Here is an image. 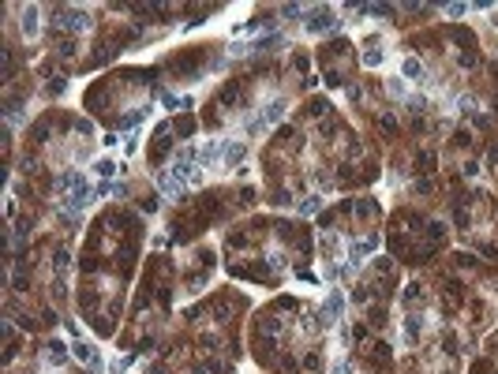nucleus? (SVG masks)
I'll return each mask as SVG.
<instances>
[{
	"mask_svg": "<svg viewBox=\"0 0 498 374\" xmlns=\"http://www.w3.org/2000/svg\"><path fill=\"white\" fill-rule=\"evenodd\" d=\"M86 198H90V187H86V180H79V184H75V187L68 191V198H64V206H68L71 214H75V210H83V206H86Z\"/></svg>",
	"mask_w": 498,
	"mask_h": 374,
	"instance_id": "nucleus-1",
	"label": "nucleus"
},
{
	"mask_svg": "<svg viewBox=\"0 0 498 374\" xmlns=\"http://www.w3.org/2000/svg\"><path fill=\"white\" fill-rule=\"evenodd\" d=\"M56 23L68 26V30H86L90 19H86V12H60V15H56Z\"/></svg>",
	"mask_w": 498,
	"mask_h": 374,
	"instance_id": "nucleus-2",
	"label": "nucleus"
},
{
	"mask_svg": "<svg viewBox=\"0 0 498 374\" xmlns=\"http://www.w3.org/2000/svg\"><path fill=\"white\" fill-rule=\"evenodd\" d=\"M158 187L165 191V195H172V198L184 195V180H180V176H165V172H158Z\"/></svg>",
	"mask_w": 498,
	"mask_h": 374,
	"instance_id": "nucleus-3",
	"label": "nucleus"
},
{
	"mask_svg": "<svg viewBox=\"0 0 498 374\" xmlns=\"http://www.w3.org/2000/svg\"><path fill=\"white\" fill-rule=\"evenodd\" d=\"M330 26H337V19H333V15L326 12V8L319 12V19H308V30H311V34H319V30H330Z\"/></svg>",
	"mask_w": 498,
	"mask_h": 374,
	"instance_id": "nucleus-4",
	"label": "nucleus"
},
{
	"mask_svg": "<svg viewBox=\"0 0 498 374\" xmlns=\"http://www.w3.org/2000/svg\"><path fill=\"white\" fill-rule=\"evenodd\" d=\"M337 318H341V296L333 292L326 300V307H322V322H337Z\"/></svg>",
	"mask_w": 498,
	"mask_h": 374,
	"instance_id": "nucleus-5",
	"label": "nucleus"
},
{
	"mask_svg": "<svg viewBox=\"0 0 498 374\" xmlns=\"http://www.w3.org/2000/svg\"><path fill=\"white\" fill-rule=\"evenodd\" d=\"M23 34H26V37L37 34V8H30V4L23 8Z\"/></svg>",
	"mask_w": 498,
	"mask_h": 374,
	"instance_id": "nucleus-6",
	"label": "nucleus"
},
{
	"mask_svg": "<svg viewBox=\"0 0 498 374\" xmlns=\"http://www.w3.org/2000/svg\"><path fill=\"white\" fill-rule=\"evenodd\" d=\"M217 153H225V142H210V146H203L199 150V165H210Z\"/></svg>",
	"mask_w": 498,
	"mask_h": 374,
	"instance_id": "nucleus-7",
	"label": "nucleus"
},
{
	"mask_svg": "<svg viewBox=\"0 0 498 374\" xmlns=\"http://www.w3.org/2000/svg\"><path fill=\"white\" fill-rule=\"evenodd\" d=\"M244 153H247L244 142H233V146L225 142V165H236V161H244Z\"/></svg>",
	"mask_w": 498,
	"mask_h": 374,
	"instance_id": "nucleus-8",
	"label": "nucleus"
},
{
	"mask_svg": "<svg viewBox=\"0 0 498 374\" xmlns=\"http://www.w3.org/2000/svg\"><path fill=\"white\" fill-rule=\"evenodd\" d=\"M75 359H83V363H94V367H98V356H94V348L90 344H83V341H75Z\"/></svg>",
	"mask_w": 498,
	"mask_h": 374,
	"instance_id": "nucleus-9",
	"label": "nucleus"
},
{
	"mask_svg": "<svg viewBox=\"0 0 498 374\" xmlns=\"http://www.w3.org/2000/svg\"><path fill=\"white\" fill-rule=\"evenodd\" d=\"M401 75H408V79H424V68H419V60H405V64H401Z\"/></svg>",
	"mask_w": 498,
	"mask_h": 374,
	"instance_id": "nucleus-10",
	"label": "nucleus"
},
{
	"mask_svg": "<svg viewBox=\"0 0 498 374\" xmlns=\"http://www.w3.org/2000/svg\"><path fill=\"white\" fill-rule=\"evenodd\" d=\"M49 359H53V363H64V359H68V352H64L60 341H49Z\"/></svg>",
	"mask_w": 498,
	"mask_h": 374,
	"instance_id": "nucleus-11",
	"label": "nucleus"
},
{
	"mask_svg": "<svg viewBox=\"0 0 498 374\" xmlns=\"http://www.w3.org/2000/svg\"><path fill=\"white\" fill-rule=\"evenodd\" d=\"M319 206H322V195H311V198H303V202H300V214H315Z\"/></svg>",
	"mask_w": 498,
	"mask_h": 374,
	"instance_id": "nucleus-12",
	"label": "nucleus"
},
{
	"mask_svg": "<svg viewBox=\"0 0 498 374\" xmlns=\"http://www.w3.org/2000/svg\"><path fill=\"white\" fill-rule=\"evenodd\" d=\"M266 123H270L266 116H251V120H247V135H258V131L266 128Z\"/></svg>",
	"mask_w": 498,
	"mask_h": 374,
	"instance_id": "nucleus-13",
	"label": "nucleus"
},
{
	"mask_svg": "<svg viewBox=\"0 0 498 374\" xmlns=\"http://www.w3.org/2000/svg\"><path fill=\"white\" fill-rule=\"evenodd\" d=\"M94 172H98V176H112V172H117V165H112L109 157H101L98 165H94Z\"/></svg>",
	"mask_w": 498,
	"mask_h": 374,
	"instance_id": "nucleus-14",
	"label": "nucleus"
},
{
	"mask_svg": "<svg viewBox=\"0 0 498 374\" xmlns=\"http://www.w3.org/2000/svg\"><path fill=\"white\" fill-rule=\"evenodd\" d=\"M285 112V101H270V109H266V120H281Z\"/></svg>",
	"mask_w": 498,
	"mask_h": 374,
	"instance_id": "nucleus-15",
	"label": "nucleus"
},
{
	"mask_svg": "<svg viewBox=\"0 0 498 374\" xmlns=\"http://www.w3.org/2000/svg\"><path fill=\"white\" fill-rule=\"evenodd\" d=\"M281 45V37H262V41H255V49H277Z\"/></svg>",
	"mask_w": 498,
	"mask_h": 374,
	"instance_id": "nucleus-16",
	"label": "nucleus"
},
{
	"mask_svg": "<svg viewBox=\"0 0 498 374\" xmlns=\"http://www.w3.org/2000/svg\"><path fill=\"white\" fill-rule=\"evenodd\" d=\"M446 12H449V19H461V15L468 12V4H449V8H446Z\"/></svg>",
	"mask_w": 498,
	"mask_h": 374,
	"instance_id": "nucleus-17",
	"label": "nucleus"
},
{
	"mask_svg": "<svg viewBox=\"0 0 498 374\" xmlns=\"http://www.w3.org/2000/svg\"><path fill=\"white\" fill-rule=\"evenodd\" d=\"M281 15H289V19H296V15H300V4H285V8H281Z\"/></svg>",
	"mask_w": 498,
	"mask_h": 374,
	"instance_id": "nucleus-18",
	"label": "nucleus"
}]
</instances>
